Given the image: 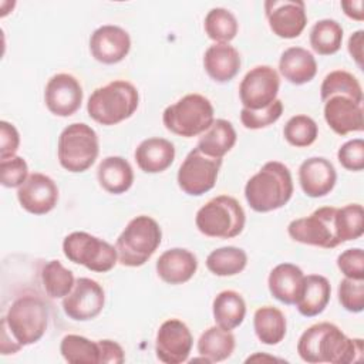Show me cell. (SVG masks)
I'll use <instances>...</instances> for the list:
<instances>
[{
    "mask_svg": "<svg viewBox=\"0 0 364 364\" xmlns=\"http://www.w3.org/2000/svg\"><path fill=\"white\" fill-rule=\"evenodd\" d=\"M300 358L310 364H350L364 358V341L347 337L336 324L323 321L310 326L297 341Z\"/></svg>",
    "mask_w": 364,
    "mask_h": 364,
    "instance_id": "cell-1",
    "label": "cell"
},
{
    "mask_svg": "<svg viewBox=\"0 0 364 364\" xmlns=\"http://www.w3.org/2000/svg\"><path fill=\"white\" fill-rule=\"evenodd\" d=\"M47 326L48 310L40 297L31 294L17 297L1 318V354H14L21 347L37 343L44 336Z\"/></svg>",
    "mask_w": 364,
    "mask_h": 364,
    "instance_id": "cell-2",
    "label": "cell"
},
{
    "mask_svg": "<svg viewBox=\"0 0 364 364\" xmlns=\"http://www.w3.org/2000/svg\"><path fill=\"white\" fill-rule=\"evenodd\" d=\"M293 195L290 169L279 162H266L245 186V198L255 212H272L283 208Z\"/></svg>",
    "mask_w": 364,
    "mask_h": 364,
    "instance_id": "cell-3",
    "label": "cell"
},
{
    "mask_svg": "<svg viewBox=\"0 0 364 364\" xmlns=\"http://www.w3.org/2000/svg\"><path fill=\"white\" fill-rule=\"evenodd\" d=\"M139 105V94L134 84L125 80L111 81L88 98V115L101 125H115L128 119Z\"/></svg>",
    "mask_w": 364,
    "mask_h": 364,
    "instance_id": "cell-4",
    "label": "cell"
},
{
    "mask_svg": "<svg viewBox=\"0 0 364 364\" xmlns=\"http://www.w3.org/2000/svg\"><path fill=\"white\" fill-rule=\"evenodd\" d=\"M161 240L159 223L151 216L139 215L128 222L117 239L118 262L127 267H139L156 252Z\"/></svg>",
    "mask_w": 364,
    "mask_h": 364,
    "instance_id": "cell-5",
    "label": "cell"
},
{
    "mask_svg": "<svg viewBox=\"0 0 364 364\" xmlns=\"http://www.w3.org/2000/svg\"><path fill=\"white\" fill-rule=\"evenodd\" d=\"M246 215L242 205L229 195H219L208 200L198 212L195 225L198 230L216 239H232L242 233Z\"/></svg>",
    "mask_w": 364,
    "mask_h": 364,
    "instance_id": "cell-6",
    "label": "cell"
},
{
    "mask_svg": "<svg viewBox=\"0 0 364 364\" xmlns=\"http://www.w3.org/2000/svg\"><path fill=\"white\" fill-rule=\"evenodd\" d=\"M215 121L212 102L200 94H186L165 108L162 122L175 135L192 138L202 135Z\"/></svg>",
    "mask_w": 364,
    "mask_h": 364,
    "instance_id": "cell-7",
    "label": "cell"
},
{
    "mask_svg": "<svg viewBox=\"0 0 364 364\" xmlns=\"http://www.w3.org/2000/svg\"><path fill=\"white\" fill-rule=\"evenodd\" d=\"M100 142L97 132L84 122H74L65 127L57 145L60 165L73 173L91 168L98 158Z\"/></svg>",
    "mask_w": 364,
    "mask_h": 364,
    "instance_id": "cell-8",
    "label": "cell"
},
{
    "mask_svg": "<svg viewBox=\"0 0 364 364\" xmlns=\"http://www.w3.org/2000/svg\"><path fill=\"white\" fill-rule=\"evenodd\" d=\"M64 256L91 272L107 273L118 262L115 246L87 232H73L63 240Z\"/></svg>",
    "mask_w": 364,
    "mask_h": 364,
    "instance_id": "cell-9",
    "label": "cell"
},
{
    "mask_svg": "<svg viewBox=\"0 0 364 364\" xmlns=\"http://www.w3.org/2000/svg\"><path fill=\"white\" fill-rule=\"evenodd\" d=\"M337 208L323 206L310 216L294 219L287 226L289 236L303 245L333 249L341 245L336 228Z\"/></svg>",
    "mask_w": 364,
    "mask_h": 364,
    "instance_id": "cell-10",
    "label": "cell"
},
{
    "mask_svg": "<svg viewBox=\"0 0 364 364\" xmlns=\"http://www.w3.org/2000/svg\"><path fill=\"white\" fill-rule=\"evenodd\" d=\"M222 158H213L193 148L178 169V185L191 196H200L209 192L218 179Z\"/></svg>",
    "mask_w": 364,
    "mask_h": 364,
    "instance_id": "cell-11",
    "label": "cell"
},
{
    "mask_svg": "<svg viewBox=\"0 0 364 364\" xmlns=\"http://www.w3.org/2000/svg\"><path fill=\"white\" fill-rule=\"evenodd\" d=\"M279 88L277 71L270 65H256L240 81L239 98L243 108L262 109L276 100Z\"/></svg>",
    "mask_w": 364,
    "mask_h": 364,
    "instance_id": "cell-12",
    "label": "cell"
},
{
    "mask_svg": "<svg viewBox=\"0 0 364 364\" xmlns=\"http://www.w3.org/2000/svg\"><path fill=\"white\" fill-rule=\"evenodd\" d=\"M61 304L64 313L71 320H92L102 311L105 293L98 282L90 277H78L71 291L63 299Z\"/></svg>",
    "mask_w": 364,
    "mask_h": 364,
    "instance_id": "cell-13",
    "label": "cell"
},
{
    "mask_svg": "<svg viewBox=\"0 0 364 364\" xmlns=\"http://www.w3.org/2000/svg\"><path fill=\"white\" fill-rule=\"evenodd\" d=\"M192 346V333L183 321L169 318L159 326L155 338V353L159 361L165 364L185 363L191 354Z\"/></svg>",
    "mask_w": 364,
    "mask_h": 364,
    "instance_id": "cell-14",
    "label": "cell"
},
{
    "mask_svg": "<svg viewBox=\"0 0 364 364\" xmlns=\"http://www.w3.org/2000/svg\"><path fill=\"white\" fill-rule=\"evenodd\" d=\"M264 13L270 30L280 38L299 37L306 24V6L301 0H267Z\"/></svg>",
    "mask_w": 364,
    "mask_h": 364,
    "instance_id": "cell-15",
    "label": "cell"
},
{
    "mask_svg": "<svg viewBox=\"0 0 364 364\" xmlns=\"http://www.w3.org/2000/svg\"><path fill=\"white\" fill-rule=\"evenodd\" d=\"M82 87L80 81L67 73L53 75L44 88V102L47 109L57 117L75 114L82 102Z\"/></svg>",
    "mask_w": 364,
    "mask_h": 364,
    "instance_id": "cell-16",
    "label": "cell"
},
{
    "mask_svg": "<svg viewBox=\"0 0 364 364\" xmlns=\"http://www.w3.org/2000/svg\"><path fill=\"white\" fill-rule=\"evenodd\" d=\"M17 199L28 213L46 215L58 202V188L48 175L33 172L17 189Z\"/></svg>",
    "mask_w": 364,
    "mask_h": 364,
    "instance_id": "cell-17",
    "label": "cell"
},
{
    "mask_svg": "<svg viewBox=\"0 0 364 364\" xmlns=\"http://www.w3.org/2000/svg\"><path fill=\"white\" fill-rule=\"evenodd\" d=\"M131 50V37L119 26L105 24L92 31L90 37L91 55L102 64L122 61Z\"/></svg>",
    "mask_w": 364,
    "mask_h": 364,
    "instance_id": "cell-18",
    "label": "cell"
},
{
    "mask_svg": "<svg viewBox=\"0 0 364 364\" xmlns=\"http://www.w3.org/2000/svg\"><path fill=\"white\" fill-rule=\"evenodd\" d=\"M324 119L327 125L338 135L364 129L363 104L346 95H333L324 101Z\"/></svg>",
    "mask_w": 364,
    "mask_h": 364,
    "instance_id": "cell-19",
    "label": "cell"
},
{
    "mask_svg": "<svg viewBox=\"0 0 364 364\" xmlns=\"http://www.w3.org/2000/svg\"><path fill=\"white\" fill-rule=\"evenodd\" d=\"M337 172L333 164L323 156H311L299 166V182L310 198H321L330 193L336 185Z\"/></svg>",
    "mask_w": 364,
    "mask_h": 364,
    "instance_id": "cell-20",
    "label": "cell"
},
{
    "mask_svg": "<svg viewBox=\"0 0 364 364\" xmlns=\"http://www.w3.org/2000/svg\"><path fill=\"white\" fill-rule=\"evenodd\" d=\"M198 270L196 256L182 247L165 250L156 260V273L168 284H182L193 277Z\"/></svg>",
    "mask_w": 364,
    "mask_h": 364,
    "instance_id": "cell-21",
    "label": "cell"
},
{
    "mask_svg": "<svg viewBox=\"0 0 364 364\" xmlns=\"http://www.w3.org/2000/svg\"><path fill=\"white\" fill-rule=\"evenodd\" d=\"M203 68L213 81L228 82L240 70V54L229 43H215L205 51Z\"/></svg>",
    "mask_w": 364,
    "mask_h": 364,
    "instance_id": "cell-22",
    "label": "cell"
},
{
    "mask_svg": "<svg viewBox=\"0 0 364 364\" xmlns=\"http://www.w3.org/2000/svg\"><path fill=\"white\" fill-rule=\"evenodd\" d=\"M304 284V273L303 270L293 263H280L272 269L267 286L270 294L284 303V304H296Z\"/></svg>",
    "mask_w": 364,
    "mask_h": 364,
    "instance_id": "cell-23",
    "label": "cell"
},
{
    "mask_svg": "<svg viewBox=\"0 0 364 364\" xmlns=\"http://www.w3.org/2000/svg\"><path fill=\"white\" fill-rule=\"evenodd\" d=\"M135 162L145 173H159L168 169L175 159V146L159 136L144 139L135 149Z\"/></svg>",
    "mask_w": 364,
    "mask_h": 364,
    "instance_id": "cell-24",
    "label": "cell"
},
{
    "mask_svg": "<svg viewBox=\"0 0 364 364\" xmlns=\"http://www.w3.org/2000/svg\"><path fill=\"white\" fill-rule=\"evenodd\" d=\"M279 71L289 82L301 85L316 77L317 63L309 50L303 47H289L280 55Z\"/></svg>",
    "mask_w": 364,
    "mask_h": 364,
    "instance_id": "cell-25",
    "label": "cell"
},
{
    "mask_svg": "<svg viewBox=\"0 0 364 364\" xmlns=\"http://www.w3.org/2000/svg\"><path fill=\"white\" fill-rule=\"evenodd\" d=\"M100 186L112 195L125 193L134 183V171L122 156H107L97 168Z\"/></svg>",
    "mask_w": 364,
    "mask_h": 364,
    "instance_id": "cell-26",
    "label": "cell"
},
{
    "mask_svg": "<svg viewBox=\"0 0 364 364\" xmlns=\"http://www.w3.org/2000/svg\"><path fill=\"white\" fill-rule=\"evenodd\" d=\"M331 286L330 282L321 274L304 276L301 294L296 303L301 316L314 317L324 311L330 301Z\"/></svg>",
    "mask_w": 364,
    "mask_h": 364,
    "instance_id": "cell-27",
    "label": "cell"
},
{
    "mask_svg": "<svg viewBox=\"0 0 364 364\" xmlns=\"http://www.w3.org/2000/svg\"><path fill=\"white\" fill-rule=\"evenodd\" d=\"M236 131L230 121L215 119L212 125L200 135L196 148L213 158H223L236 144Z\"/></svg>",
    "mask_w": 364,
    "mask_h": 364,
    "instance_id": "cell-28",
    "label": "cell"
},
{
    "mask_svg": "<svg viewBox=\"0 0 364 364\" xmlns=\"http://www.w3.org/2000/svg\"><path fill=\"white\" fill-rule=\"evenodd\" d=\"M235 346V336L230 330L212 326L200 334L198 340V353L206 358L208 363H219L232 355Z\"/></svg>",
    "mask_w": 364,
    "mask_h": 364,
    "instance_id": "cell-29",
    "label": "cell"
},
{
    "mask_svg": "<svg viewBox=\"0 0 364 364\" xmlns=\"http://www.w3.org/2000/svg\"><path fill=\"white\" fill-rule=\"evenodd\" d=\"M212 310L216 326L225 330H233L245 320L246 303L240 293L235 290H223L213 299Z\"/></svg>",
    "mask_w": 364,
    "mask_h": 364,
    "instance_id": "cell-30",
    "label": "cell"
},
{
    "mask_svg": "<svg viewBox=\"0 0 364 364\" xmlns=\"http://www.w3.org/2000/svg\"><path fill=\"white\" fill-rule=\"evenodd\" d=\"M253 328L263 344L276 346L286 336V317L274 306L259 307L253 316Z\"/></svg>",
    "mask_w": 364,
    "mask_h": 364,
    "instance_id": "cell-31",
    "label": "cell"
},
{
    "mask_svg": "<svg viewBox=\"0 0 364 364\" xmlns=\"http://www.w3.org/2000/svg\"><path fill=\"white\" fill-rule=\"evenodd\" d=\"M247 264V255L236 246H223L212 250L206 257V267L215 276H235Z\"/></svg>",
    "mask_w": 364,
    "mask_h": 364,
    "instance_id": "cell-32",
    "label": "cell"
},
{
    "mask_svg": "<svg viewBox=\"0 0 364 364\" xmlns=\"http://www.w3.org/2000/svg\"><path fill=\"white\" fill-rule=\"evenodd\" d=\"M343 41V28L333 18H323L314 23L310 30V46L320 55L337 53Z\"/></svg>",
    "mask_w": 364,
    "mask_h": 364,
    "instance_id": "cell-33",
    "label": "cell"
},
{
    "mask_svg": "<svg viewBox=\"0 0 364 364\" xmlns=\"http://www.w3.org/2000/svg\"><path fill=\"white\" fill-rule=\"evenodd\" d=\"M321 101L324 102L333 95H346L358 104H363V88L358 80L348 71L336 70L328 73L320 87Z\"/></svg>",
    "mask_w": 364,
    "mask_h": 364,
    "instance_id": "cell-34",
    "label": "cell"
},
{
    "mask_svg": "<svg viewBox=\"0 0 364 364\" xmlns=\"http://www.w3.org/2000/svg\"><path fill=\"white\" fill-rule=\"evenodd\" d=\"M60 353L71 364H100V348L97 341L78 334H67L60 343Z\"/></svg>",
    "mask_w": 364,
    "mask_h": 364,
    "instance_id": "cell-35",
    "label": "cell"
},
{
    "mask_svg": "<svg viewBox=\"0 0 364 364\" xmlns=\"http://www.w3.org/2000/svg\"><path fill=\"white\" fill-rule=\"evenodd\" d=\"M41 282L51 299H64L74 287L75 279L73 272L64 267L60 260H50L43 266Z\"/></svg>",
    "mask_w": 364,
    "mask_h": 364,
    "instance_id": "cell-36",
    "label": "cell"
},
{
    "mask_svg": "<svg viewBox=\"0 0 364 364\" xmlns=\"http://www.w3.org/2000/svg\"><path fill=\"white\" fill-rule=\"evenodd\" d=\"M205 31L215 43L232 41L239 30L237 20L232 11L223 7H215L205 17Z\"/></svg>",
    "mask_w": 364,
    "mask_h": 364,
    "instance_id": "cell-37",
    "label": "cell"
},
{
    "mask_svg": "<svg viewBox=\"0 0 364 364\" xmlns=\"http://www.w3.org/2000/svg\"><path fill=\"white\" fill-rule=\"evenodd\" d=\"M336 228L341 243L358 239L364 232V210L360 203L337 208Z\"/></svg>",
    "mask_w": 364,
    "mask_h": 364,
    "instance_id": "cell-38",
    "label": "cell"
},
{
    "mask_svg": "<svg viewBox=\"0 0 364 364\" xmlns=\"http://www.w3.org/2000/svg\"><path fill=\"white\" fill-rule=\"evenodd\" d=\"M318 127L316 121L303 114L291 117L283 128L284 139L296 148H304L311 145L316 141Z\"/></svg>",
    "mask_w": 364,
    "mask_h": 364,
    "instance_id": "cell-39",
    "label": "cell"
},
{
    "mask_svg": "<svg viewBox=\"0 0 364 364\" xmlns=\"http://www.w3.org/2000/svg\"><path fill=\"white\" fill-rule=\"evenodd\" d=\"M283 114V102L280 100H274L270 105L262 109H247L242 108L240 121L242 125L247 129H260L274 124Z\"/></svg>",
    "mask_w": 364,
    "mask_h": 364,
    "instance_id": "cell-40",
    "label": "cell"
},
{
    "mask_svg": "<svg viewBox=\"0 0 364 364\" xmlns=\"http://www.w3.org/2000/svg\"><path fill=\"white\" fill-rule=\"evenodd\" d=\"M338 301L350 313L364 310V280L344 277L338 284Z\"/></svg>",
    "mask_w": 364,
    "mask_h": 364,
    "instance_id": "cell-41",
    "label": "cell"
},
{
    "mask_svg": "<svg viewBox=\"0 0 364 364\" xmlns=\"http://www.w3.org/2000/svg\"><path fill=\"white\" fill-rule=\"evenodd\" d=\"M1 185L4 188H20L28 178V166L21 156H9L0 159Z\"/></svg>",
    "mask_w": 364,
    "mask_h": 364,
    "instance_id": "cell-42",
    "label": "cell"
},
{
    "mask_svg": "<svg viewBox=\"0 0 364 364\" xmlns=\"http://www.w3.org/2000/svg\"><path fill=\"white\" fill-rule=\"evenodd\" d=\"M338 162L347 171L358 172L364 169V141L361 138L350 139L338 148Z\"/></svg>",
    "mask_w": 364,
    "mask_h": 364,
    "instance_id": "cell-43",
    "label": "cell"
},
{
    "mask_svg": "<svg viewBox=\"0 0 364 364\" xmlns=\"http://www.w3.org/2000/svg\"><path fill=\"white\" fill-rule=\"evenodd\" d=\"M337 267L348 279L364 280V252L360 247L347 249L337 257Z\"/></svg>",
    "mask_w": 364,
    "mask_h": 364,
    "instance_id": "cell-44",
    "label": "cell"
},
{
    "mask_svg": "<svg viewBox=\"0 0 364 364\" xmlns=\"http://www.w3.org/2000/svg\"><path fill=\"white\" fill-rule=\"evenodd\" d=\"M20 145V135L16 127L7 121L0 122V159L14 156Z\"/></svg>",
    "mask_w": 364,
    "mask_h": 364,
    "instance_id": "cell-45",
    "label": "cell"
},
{
    "mask_svg": "<svg viewBox=\"0 0 364 364\" xmlns=\"http://www.w3.org/2000/svg\"><path fill=\"white\" fill-rule=\"evenodd\" d=\"M100 364H121L125 361L122 347L112 340H98Z\"/></svg>",
    "mask_w": 364,
    "mask_h": 364,
    "instance_id": "cell-46",
    "label": "cell"
},
{
    "mask_svg": "<svg viewBox=\"0 0 364 364\" xmlns=\"http://www.w3.org/2000/svg\"><path fill=\"white\" fill-rule=\"evenodd\" d=\"M363 44H364V31L363 30H358L350 36L347 48H348L351 58H354V61L357 63L358 67H363Z\"/></svg>",
    "mask_w": 364,
    "mask_h": 364,
    "instance_id": "cell-47",
    "label": "cell"
},
{
    "mask_svg": "<svg viewBox=\"0 0 364 364\" xmlns=\"http://www.w3.org/2000/svg\"><path fill=\"white\" fill-rule=\"evenodd\" d=\"M341 9L344 10V14L353 20L363 21L364 18V11H363V0H347L341 1Z\"/></svg>",
    "mask_w": 364,
    "mask_h": 364,
    "instance_id": "cell-48",
    "label": "cell"
}]
</instances>
